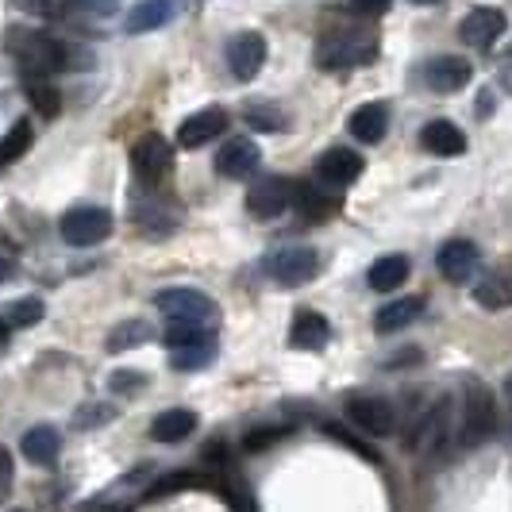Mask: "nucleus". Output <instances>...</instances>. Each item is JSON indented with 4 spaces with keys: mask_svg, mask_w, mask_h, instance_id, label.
<instances>
[{
    "mask_svg": "<svg viewBox=\"0 0 512 512\" xmlns=\"http://www.w3.org/2000/svg\"><path fill=\"white\" fill-rule=\"evenodd\" d=\"M16 258H20V251H16V243L0 235V282H8V278L16 274Z\"/></svg>",
    "mask_w": 512,
    "mask_h": 512,
    "instance_id": "42",
    "label": "nucleus"
},
{
    "mask_svg": "<svg viewBox=\"0 0 512 512\" xmlns=\"http://www.w3.org/2000/svg\"><path fill=\"white\" fill-rule=\"evenodd\" d=\"M35 143V131H31V120H16L12 128L0 135V166H12L20 162Z\"/></svg>",
    "mask_w": 512,
    "mask_h": 512,
    "instance_id": "29",
    "label": "nucleus"
},
{
    "mask_svg": "<svg viewBox=\"0 0 512 512\" xmlns=\"http://www.w3.org/2000/svg\"><path fill=\"white\" fill-rule=\"evenodd\" d=\"M351 4L359 8L362 16H382V12L393 8V0H351Z\"/></svg>",
    "mask_w": 512,
    "mask_h": 512,
    "instance_id": "44",
    "label": "nucleus"
},
{
    "mask_svg": "<svg viewBox=\"0 0 512 512\" xmlns=\"http://www.w3.org/2000/svg\"><path fill=\"white\" fill-rule=\"evenodd\" d=\"M12 482H16V462H12L8 447H0V501L12 493Z\"/></svg>",
    "mask_w": 512,
    "mask_h": 512,
    "instance_id": "43",
    "label": "nucleus"
},
{
    "mask_svg": "<svg viewBox=\"0 0 512 512\" xmlns=\"http://www.w3.org/2000/svg\"><path fill=\"white\" fill-rule=\"evenodd\" d=\"M101 512H128L124 505H108V509H101Z\"/></svg>",
    "mask_w": 512,
    "mask_h": 512,
    "instance_id": "49",
    "label": "nucleus"
},
{
    "mask_svg": "<svg viewBox=\"0 0 512 512\" xmlns=\"http://www.w3.org/2000/svg\"><path fill=\"white\" fill-rule=\"evenodd\" d=\"M420 147L428 154H436V158H459L466 151V135L451 120H432L428 128L420 131Z\"/></svg>",
    "mask_w": 512,
    "mask_h": 512,
    "instance_id": "23",
    "label": "nucleus"
},
{
    "mask_svg": "<svg viewBox=\"0 0 512 512\" xmlns=\"http://www.w3.org/2000/svg\"><path fill=\"white\" fill-rule=\"evenodd\" d=\"M359 174H362V158L355 151H347V147H332V151H324L316 158V178L324 181V185H332V189L351 185Z\"/></svg>",
    "mask_w": 512,
    "mask_h": 512,
    "instance_id": "19",
    "label": "nucleus"
},
{
    "mask_svg": "<svg viewBox=\"0 0 512 512\" xmlns=\"http://www.w3.org/2000/svg\"><path fill=\"white\" fill-rule=\"evenodd\" d=\"M189 486H201V482H193V474H174V478L158 482L147 497H151V501H158V497H166V493H178V489H189Z\"/></svg>",
    "mask_w": 512,
    "mask_h": 512,
    "instance_id": "41",
    "label": "nucleus"
},
{
    "mask_svg": "<svg viewBox=\"0 0 512 512\" xmlns=\"http://www.w3.org/2000/svg\"><path fill=\"white\" fill-rule=\"evenodd\" d=\"M81 4H85V8H89V12H112V8H116V4H120V0H81Z\"/></svg>",
    "mask_w": 512,
    "mask_h": 512,
    "instance_id": "46",
    "label": "nucleus"
},
{
    "mask_svg": "<svg viewBox=\"0 0 512 512\" xmlns=\"http://www.w3.org/2000/svg\"><path fill=\"white\" fill-rule=\"evenodd\" d=\"M131 170L143 185H162L174 170V147L162 131H143V139L131 147Z\"/></svg>",
    "mask_w": 512,
    "mask_h": 512,
    "instance_id": "8",
    "label": "nucleus"
},
{
    "mask_svg": "<svg viewBox=\"0 0 512 512\" xmlns=\"http://www.w3.org/2000/svg\"><path fill=\"white\" fill-rule=\"evenodd\" d=\"M347 420L362 428V432H370V436H389L393 428H397V409L385 401V397H370V393H362V397H347Z\"/></svg>",
    "mask_w": 512,
    "mask_h": 512,
    "instance_id": "11",
    "label": "nucleus"
},
{
    "mask_svg": "<svg viewBox=\"0 0 512 512\" xmlns=\"http://www.w3.org/2000/svg\"><path fill=\"white\" fill-rule=\"evenodd\" d=\"M474 301L482 308H493V312L512 308V258L497 262L493 270L482 274V282L474 285Z\"/></svg>",
    "mask_w": 512,
    "mask_h": 512,
    "instance_id": "18",
    "label": "nucleus"
},
{
    "mask_svg": "<svg viewBox=\"0 0 512 512\" xmlns=\"http://www.w3.org/2000/svg\"><path fill=\"white\" fill-rule=\"evenodd\" d=\"M420 312H424V297H397V301H389V305L378 308L374 328L382 335L401 332V328H409V324L420 320Z\"/></svg>",
    "mask_w": 512,
    "mask_h": 512,
    "instance_id": "27",
    "label": "nucleus"
},
{
    "mask_svg": "<svg viewBox=\"0 0 512 512\" xmlns=\"http://www.w3.org/2000/svg\"><path fill=\"white\" fill-rule=\"evenodd\" d=\"M216 362V335H208L201 343H189V347H178L170 351V366L174 370H205Z\"/></svg>",
    "mask_w": 512,
    "mask_h": 512,
    "instance_id": "30",
    "label": "nucleus"
},
{
    "mask_svg": "<svg viewBox=\"0 0 512 512\" xmlns=\"http://www.w3.org/2000/svg\"><path fill=\"white\" fill-rule=\"evenodd\" d=\"M24 12H31V16H47V20H54V16H62L66 8H70V0H16Z\"/></svg>",
    "mask_w": 512,
    "mask_h": 512,
    "instance_id": "40",
    "label": "nucleus"
},
{
    "mask_svg": "<svg viewBox=\"0 0 512 512\" xmlns=\"http://www.w3.org/2000/svg\"><path fill=\"white\" fill-rule=\"evenodd\" d=\"M293 208H297V216L305 224H324V220H332L335 212H339V197L328 193V189H320V185H297Z\"/></svg>",
    "mask_w": 512,
    "mask_h": 512,
    "instance_id": "22",
    "label": "nucleus"
},
{
    "mask_svg": "<svg viewBox=\"0 0 512 512\" xmlns=\"http://www.w3.org/2000/svg\"><path fill=\"white\" fill-rule=\"evenodd\" d=\"M378 58V27L359 20H335L316 43L320 70H359Z\"/></svg>",
    "mask_w": 512,
    "mask_h": 512,
    "instance_id": "2",
    "label": "nucleus"
},
{
    "mask_svg": "<svg viewBox=\"0 0 512 512\" xmlns=\"http://www.w3.org/2000/svg\"><path fill=\"white\" fill-rule=\"evenodd\" d=\"M154 308H158L162 316H170V324H197V328H205V332H216V324H220V305H216L208 293L189 289V285L154 293Z\"/></svg>",
    "mask_w": 512,
    "mask_h": 512,
    "instance_id": "3",
    "label": "nucleus"
},
{
    "mask_svg": "<svg viewBox=\"0 0 512 512\" xmlns=\"http://www.w3.org/2000/svg\"><path fill=\"white\" fill-rule=\"evenodd\" d=\"M108 385H112V393L131 397V393H139V389L147 385V374H139V370H116V374L108 378Z\"/></svg>",
    "mask_w": 512,
    "mask_h": 512,
    "instance_id": "39",
    "label": "nucleus"
},
{
    "mask_svg": "<svg viewBox=\"0 0 512 512\" xmlns=\"http://www.w3.org/2000/svg\"><path fill=\"white\" fill-rule=\"evenodd\" d=\"M324 436H332V439H339L347 451H355V455H362L366 462H378V451H370L366 443H362L359 436H351L347 428H339V424H324Z\"/></svg>",
    "mask_w": 512,
    "mask_h": 512,
    "instance_id": "37",
    "label": "nucleus"
},
{
    "mask_svg": "<svg viewBox=\"0 0 512 512\" xmlns=\"http://www.w3.org/2000/svg\"><path fill=\"white\" fill-rule=\"evenodd\" d=\"M43 316H47V305H43L39 297H20V301L4 305V312H0V320H4L8 328H35Z\"/></svg>",
    "mask_w": 512,
    "mask_h": 512,
    "instance_id": "32",
    "label": "nucleus"
},
{
    "mask_svg": "<svg viewBox=\"0 0 512 512\" xmlns=\"http://www.w3.org/2000/svg\"><path fill=\"white\" fill-rule=\"evenodd\" d=\"M285 436H289V428H255V432L243 436V451H266Z\"/></svg>",
    "mask_w": 512,
    "mask_h": 512,
    "instance_id": "38",
    "label": "nucleus"
},
{
    "mask_svg": "<svg viewBox=\"0 0 512 512\" xmlns=\"http://www.w3.org/2000/svg\"><path fill=\"white\" fill-rule=\"evenodd\" d=\"M328 339H332V324H328L320 312H312V308H301V312L293 316L289 343H293L297 351H320V347H328Z\"/></svg>",
    "mask_w": 512,
    "mask_h": 512,
    "instance_id": "21",
    "label": "nucleus"
},
{
    "mask_svg": "<svg viewBox=\"0 0 512 512\" xmlns=\"http://www.w3.org/2000/svg\"><path fill=\"white\" fill-rule=\"evenodd\" d=\"M451 416H455V401L436 397L428 409L416 416V428L409 432V451L436 455L439 447H447L451 443Z\"/></svg>",
    "mask_w": 512,
    "mask_h": 512,
    "instance_id": "7",
    "label": "nucleus"
},
{
    "mask_svg": "<svg viewBox=\"0 0 512 512\" xmlns=\"http://www.w3.org/2000/svg\"><path fill=\"white\" fill-rule=\"evenodd\" d=\"M208 335L212 332L197 328V324H170V328H166V347L178 351V347H189V343H201V339H208Z\"/></svg>",
    "mask_w": 512,
    "mask_h": 512,
    "instance_id": "36",
    "label": "nucleus"
},
{
    "mask_svg": "<svg viewBox=\"0 0 512 512\" xmlns=\"http://www.w3.org/2000/svg\"><path fill=\"white\" fill-rule=\"evenodd\" d=\"M20 451H24L27 462L35 466H54L58 462V451H62V436L51 424H35L24 439H20Z\"/></svg>",
    "mask_w": 512,
    "mask_h": 512,
    "instance_id": "25",
    "label": "nucleus"
},
{
    "mask_svg": "<svg viewBox=\"0 0 512 512\" xmlns=\"http://www.w3.org/2000/svg\"><path fill=\"white\" fill-rule=\"evenodd\" d=\"M151 335H154L151 324H143V320H124V324H116V328L108 332V351L120 355V351H131V347H143Z\"/></svg>",
    "mask_w": 512,
    "mask_h": 512,
    "instance_id": "33",
    "label": "nucleus"
},
{
    "mask_svg": "<svg viewBox=\"0 0 512 512\" xmlns=\"http://www.w3.org/2000/svg\"><path fill=\"white\" fill-rule=\"evenodd\" d=\"M112 228H116V220L101 205H77L58 220V231L70 247H97L112 235Z\"/></svg>",
    "mask_w": 512,
    "mask_h": 512,
    "instance_id": "6",
    "label": "nucleus"
},
{
    "mask_svg": "<svg viewBox=\"0 0 512 512\" xmlns=\"http://www.w3.org/2000/svg\"><path fill=\"white\" fill-rule=\"evenodd\" d=\"M243 124L251 131H285L289 128V116H285L278 104L255 101L243 108Z\"/></svg>",
    "mask_w": 512,
    "mask_h": 512,
    "instance_id": "31",
    "label": "nucleus"
},
{
    "mask_svg": "<svg viewBox=\"0 0 512 512\" xmlns=\"http://www.w3.org/2000/svg\"><path fill=\"white\" fill-rule=\"evenodd\" d=\"M347 128H351V135H355L359 143H370V147H374V143H382L385 128H389V108H385L382 101L362 104V108L351 112Z\"/></svg>",
    "mask_w": 512,
    "mask_h": 512,
    "instance_id": "24",
    "label": "nucleus"
},
{
    "mask_svg": "<svg viewBox=\"0 0 512 512\" xmlns=\"http://www.w3.org/2000/svg\"><path fill=\"white\" fill-rule=\"evenodd\" d=\"M470 77H474V66L459 54H439L424 66V85L432 93H459L470 85Z\"/></svg>",
    "mask_w": 512,
    "mask_h": 512,
    "instance_id": "17",
    "label": "nucleus"
},
{
    "mask_svg": "<svg viewBox=\"0 0 512 512\" xmlns=\"http://www.w3.org/2000/svg\"><path fill=\"white\" fill-rule=\"evenodd\" d=\"M8 343H12V328L0 320V351H8Z\"/></svg>",
    "mask_w": 512,
    "mask_h": 512,
    "instance_id": "47",
    "label": "nucleus"
},
{
    "mask_svg": "<svg viewBox=\"0 0 512 512\" xmlns=\"http://www.w3.org/2000/svg\"><path fill=\"white\" fill-rule=\"evenodd\" d=\"M197 432V412L189 409H166L151 420V439L154 443H181Z\"/></svg>",
    "mask_w": 512,
    "mask_h": 512,
    "instance_id": "26",
    "label": "nucleus"
},
{
    "mask_svg": "<svg viewBox=\"0 0 512 512\" xmlns=\"http://www.w3.org/2000/svg\"><path fill=\"white\" fill-rule=\"evenodd\" d=\"M266 274L278 285H308L320 274V255L312 247H285L266 258Z\"/></svg>",
    "mask_w": 512,
    "mask_h": 512,
    "instance_id": "10",
    "label": "nucleus"
},
{
    "mask_svg": "<svg viewBox=\"0 0 512 512\" xmlns=\"http://www.w3.org/2000/svg\"><path fill=\"white\" fill-rule=\"evenodd\" d=\"M436 266L447 282L466 285V282H474V274H478V266H482V251H478L470 239H451V243L439 247Z\"/></svg>",
    "mask_w": 512,
    "mask_h": 512,
    "instance_id": "14",
    "label": "nucleus"
},
{
    "mask_svg": "<svg viewBox=\"0 0 512 512\" xmlns=\"http://www.w3.org/2000/svg\"><path fill=\"white\" fill-rule=\"evenodd\" d=\"M505 401H509V405H512V374H509V378H505Z\"/></svg>",
    "mask_w": 512,
    "mask_h": 512,
    "instance_id": "48",
    "label": "nucleus"
},
{
    "mask_svg": "<svg viewBox=\"0 0 512 512\" xmlns=\"http://www.w3.org/2000/svg\"><path fill=\"white\" fill-rule=\"evenodd\" d=\"M231 124V116L224 112V108H201V112H193L189 120H181L178 128V143L185 147V151H197V147H205V143H212L216 135H224Z\"/></svg>",
    "mask_w": 512,
    "mask_h": 512,
    "instance_id": "16",
    "label": "nucleus"
},
{
    "mask_svg": "<svg viewBox=\"0 0 512 512\" xmlns=\"http://www.w3.org/2000/svg\"><path fill=\"white\" fill-rule=\"evenodd\" d=\"M293 193H297V181L293 178H282V174L262 178L247 189V212L258 216V220H278L282 212L293 208Z\"/></svg>",
    "mask_w": 512,
    "mask_h": 512,
    "instance_id": "9",
    "label": "nucleus"
},
{
    "mask_svg": "<svg viewBox=\"0 0 512 512\" xmlns=\"http://www.w3.org/2000/svg\"><path fill=\"white\" fill-rule=\"evenodd\" d=\"M181 0H139L124 16V31L128 35H143V31H158L166 27L170 20H178Z\"/></svg>",
    "mask_w": 512,
    "mask_h": 512,
    "instance_id": "20",
    "label": "nucleus"
},
{
    "mask_svg": "<svg viewBox=\"0 0 512 512\" xmlns=\"http://www.w3.org/2000/svg\"><path fill=\"white\" fill-rule=\"evenodd\" d=\"M497 81H501V89H505V93H512V47L505 51V58H501V70H497Z\"/></svg>",
    "mask_w": 512,
    "mask_h": 512,
    "instance_id": "45",
    "label": "nucleus"
},
{
    "mask_svg": "<svg viewBox=\"0 0 512 512\" xmlns=\"http://www.w3.org/2000/svg\"><path fill=\"white\" fill-rule=\"evenodd\" d=\"M266 62V39L258 31H239L228 39V70L235 81H255Z\"/></svg>",
    "mask_w": 512,
    "mask_h": 512,
    "instance_id": "13",
    "label": "nucleus"
},
{
    "mask_svg": "<svg viewBox=\"0 0 512 512\" xmlns=\"http://www.w3.org/2000/svg\"><path fill=\"white\" fill-rule=\"evenodd\" d=\"M258 166H262V151H258L255 139H247V135H235L228 139L220 154H216V174L228 181H247L258 174Z\"/></svg>",
    "mask_w": 512,
    "mask_h": 512,
    "instance_id": "12",
    "label": "nucleus"
},
{
    "mask_svg": "<svg viewBox=\"0 0 512 512\" xmlns=\"http://www.w3.org/2000/svg\"><path fill=\"white\" fill-rule=\"evenodd\" d=\"M24 89H27V101L35 104L39 116L54 120L62 112V97H58V89H54L51 81H24Z\"/></svg>",
    "mask_w": 512,
    "mask_h": 512,
    "instance_id": "34",
    "label": "nucleus"
},
{
    "mask_svg": "<svg viewBox=\"0 0 512 512\" xmlns=\"http://www.w3.org/2000/svg\"><path fill=\"white\" fill-rule=\"evenodd\" d=\"M412 266L405 255H385L378 258L374 266H370V274H366V282L374 293H393V289H401V285L409 282Z\"/></svg>",
    "mask_w": 512,
    "mask_h": 512,
    "instance_id": "28",
    "label": "nucleus"
},
{
    "mask_svg": "<svg viewBox=\"0 0 512 512\" xmlns=\"http://www.w3.org/2000/svg\"><path fill=\"white\" fill-rule=\"evenodd\" d=\"M505 27H509V20H505V12L501 8H489V4H482V8H474L466 20L459 24V39L466 43V47H478V51H489L501 35H505Z\"/></svg>",
    "mask_w": 512,
    "mask_h": 512,
    "instance_id": "15",
    "label": "nucleus"
},
{
    "mask_svg": "<svg viewBox=\"0 0 512 512\" xmlns=\"http://www.w3.org/2000/svg\"><path fill=\"white\" fill-rule=\"evenodd\" d=\"M497 432V401L489 393V385L482 382H466V393H462V432L459 443L470 451V447H482L489 436Z\"/></svg>",
    "mask_w": 512,
    "mask_h": 512,
    "instance_id": "4",
    "label": "nucleus"
},
{
    "mask_svg": "<svg viewBox=\"0 0 512 512\" xmlns=\"http://www.w3.org/2000/svg\"><path fill=\"white\" fill-rule=\"evenodd\" d=\"M16 512H20V509H16Z\"/></svg>",
    "mask_w": 512,
    "mask_h": 512,
    "instance_id": "51",
    "label": "nucleus"
},
{
    "mask_svg": "<svg viewBox=\"0 0 512 512\" xmlns=\"http://www.w3.org/2000/svg\"><path fill=\"white\" fill-rule=\"evenodd\" d=\"M131 220H135L139 235H147V239H166V235H174V231L181 228L185 208H181L170 193H143V197L131 205Z\"/></svg>",
    "mask_w": 512,
    "mask_h": 512,
    "instance_id": "5",
    "label": "nucleus"
},
{
    "mask_svg": "<svg viewBox=\"0 0 512 512\" xmlns=\"http://www.w3.org/2000/svg\"><path fill=\"white\" fill-rule=\"evenodd\" d=\"M116 420V405H108V401H89V405H81L74 412V428L77 432H93V428H104V424H112Z\"/></svg>",
    "mask_w": 512,
    "mask_h": 512,
    "instance_id": "35",
    "label": "nucleus"
},
{
    "mask_svg": "<svg viewBox=\"0 0 512 512\" xmlns=\"http://www.w3.org/2000/svg\"><path fill=\"white\" fill-rule=\"evenodd\" d=\"M412 4H443V0H412Z\"/></svg>",
    "mask_w": 512,
    "mask_h": 512,
    "instance_id": "50",
    "label": "nucleus"
},
{
    "mask_svg": "<svg viewBox=\"0 0 512 512\" xmlns=\"http://www.w3.org/2000/svg\"><path fill=\"white\" fill-rule=\"evenodd\" d=\"M4 51L20 66L24 81H51L54 74L70 70V47L47 31H35V27H8Z\"/></svg>",
    "mask_w": 512,
    "mask_h": 512,
    "instance_id": "1",
    "label": "nucleus"
}]
</instances>
